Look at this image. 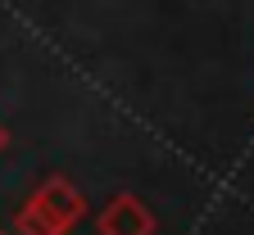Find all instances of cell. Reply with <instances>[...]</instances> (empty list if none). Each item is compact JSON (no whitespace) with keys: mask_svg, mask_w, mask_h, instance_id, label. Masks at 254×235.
<instances>
[{"mask_svg":"<svg viewBox=\"0 0 254 235\" xmlns=\"http://www.w3.org/2000/svg\"><path fill=\"white\" fill-rule=\"evenodd\" d=\"M0 145H5V131H0Z\"/></svg>","mask_w":254,"mask_h":235,"instance_id":"cell-1","label":"cell"}]
</instances>
